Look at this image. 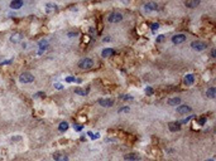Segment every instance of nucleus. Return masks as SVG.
Masks as SVG:
<instances>
[{"label": "nucleus", "mask_w": 216, "mask_h": 161, "mask_svg": "<svg viewBox=\"0 0 216 161\" xmlns=\"http://www.w3.org/2000/svg\"><path fill=\"white\" fill-rule=\"evenodd\" d=\"M207 161H214V160H212V159H211V160H207Z\"/></svg>", "instance_id": "nucleus-38"}, {"label": "nucleus", "mask_w": 216, "mask_h": 161, "mask_svg": "<svg viewBox=\"0 0 216 161\" xmlns=\"http://www.w3.org/2000/svg\"><path fill=\"white\" fill-rule=\"evenodd\" d=\"M206 96L209 98H215L216 97V88H214V87L209 88V90L206 91Z\"/></svg>", "instance_id": "nucleus-18"}, {"label": "nucleus", "mask_w": 216, "mask_h": 161, "mask_svg": "<svg viewBox=\"0 0 216 161\" xmlns=\"http://www.w3.org/2000/svg\"><path fill=\"white\" fill-rule=\"evenodd\" d=\"M186 40V35L185 34H177L172 37V42L174 44H180V43H183Z\"/></svg>", "instance_id": "nucleus-6"}, {"label": "nucleus", "mask_w": 216, "mask_h": 161, "mask_svg": "<svg viewBox=\"0 0 216 161\" xmlns=\"http://www.w3.org/2000/svg\"><path fill=\"white\" fill-rule=\"evenodd\" d=\"M114 53H115V50H114V49H111V48H106V49H104V50H102V53H101V56L104 57V58H108V57L113 56Z\"/></svg>", "instance_id": "nucleus-14"}, {"label": "nucleus", "mask_w": 216, "mask_h": 161, "mask_svg": "<svg viewBox=\"0 0 216 161\" xmlns=\"http://www.w3.org/2000/svg\"><path fill=\"white\" fill-rule=\"evenodd\" d=\"M215 56H216V52H215V49H214V50L211 52V57H215Z\"/></svg>", "instance_id": "nucleus-36"}, {"label": "nucleus", "mask_w": 216, "mask_h": 161, "mask_svg": "<svg viewBox=\"0 0 216 161\" xmlns=\"http://www.w3.org/2000/svg\"><path fill=\"white\" fill-rule=\"evenodd\" d=\"M53 159L56 161H67V156L65 154H61V152H56L53 155Z\"/></svg>", "instance_id": "nucleus-13"}, {"label": "nucleus", "mask_w": 216, "mask_h": 161, "mask_svg": "<svg viewBox=\"0 0 216 161\" xmlns=\"http://www.w3.org/2000/svg\"><path fill=\"white\" fill-rule=\"evenodd\" d=\"M200 4V0H190V1H186L185 5L187 8H196Z\"/></svg>", "instance_id": "nucleus-17"}, {"label": "nucleus", "mask_w": 216, "mask_h": 161, "mask_svg": "<svg viewBox=\"0 0 216 161\" xmlns=\"http://www.w3.org/2000/svg\"><path fill=\"white\" fill-rule=\"evenodd\" d=\"M124 159L128 161H138V160H140V156L138 154H126L124 156Z\"/></svg>", "instance_id": "nucleus-9"}, {"label": "nucleus", "mask_w": 216, "mask_h": 161, "mask_svg": "<svg viewBox=\"0 0 216 161\" xmlns=\"http://www.w3.org/2000/svg\"><path fill=\"white\" fill-rule=\"evenodd\" d=\"M164 39H166V37H164V35H159V37H157V42H158V43L163 42Z\"/></svg>", "instance_id": "nucleus-28"}, {"label": "nucleus", "mask_w": 216, "mask_h": 161, "mask_svg": "<svg viewBox=\"0 0 216 161\" xmlns=\"http://www.w3.org/2000/svg\"><path fill=\"white\" fill-rule=\"evenodd\" d=\"M47 47H48V42H47V40H41V42H39V52H38V53L42 54L44 50L47 49Z\"/></svg>", "instance_id": "nucleus-16"}, {"label": "nucleus", "mask_w": 216, "mask_h": 161, "mask_svg": "<svg viewBox=\"0 0 216 161\" xmlns=\"http://www.w3.org/2000/svg\"><path fill=\"white\" fill-rule=\"evenodd\" d=\"M66 81L70 82V83H71V82H77V83H81V82H82V79H80V78H75V77H67L66 78Z\"/></svg>", "instance_id": "nucleus-22"}, {"label": "nucleus", "mask_w": 216, "mask_h": 161, "mask_svg": "<svg viewBox=\"0 0 216 161\" xmlns=\"http://www.w3.org/2000/svg\"><path fill=\"white\" fill-rule=\"evenodd\" d=\"M108 20L110 23H119V21L123 20V14L118 13V11H114V13H111V14L109 15Z\"/></svg>", "instance_id": "nucleus-3"}, {"label": "nucleus", "mask_w": 216, "mask_h": 161, "mask_svg": "<svg viewBox=\"0 0 216 161\" xmlns=\"http://www.w3.org/2000/svg\"><path fill=\"white\" fill-rule=\"evenodd\" d=\"M205 121H206V117L203 116V117H201V118L198 120V123H200V125H203V123H205Z\"/></svg>", "instance_id": "nucleus-31"}, {"label": "nucleus", "mask_w": 216, "mask_h": 161, "mask_svg": "<svg viewBox=\"0 0 216 161\" xmlns=\"http://www.w3.org/2000/svg\"><path fill=\"white\" fill-rule=\"evenodd\" d=\"M183 82H185V84H187V86H191V84H193V82H195V76H193V74H187V76L185 77V79H183Z\"/></svg>", "instance_id": "nucleus-12"}, {"label": "nucleus", "mask_w": 216, "mask_h": 161, "mask_svg": "<svg viewBox=\"0 0 216 161\" xmlns=\"http://www.w3.org/2000/svg\"><path fill=\"white\" fill-rule=\"evenodd\" d=\"M177 111L180 113H182V115H185V113H190L191 111H192V108L190 107V106H186V105H183V106H180L178 108H177Z\"/></svg>", "instance_id": "nucleus-10"}, {"label": "nucleus", "mask_w": 216, "mask_h": 161, "mask_svg": "<svg viewBox=\"0 0 216 161\" xmlns=\"http://www.w3.org/2000/svg\"><path fill=\"white\" fill-rule=\"evenodd\" d=\"M129 107H121L120 110H119V112H129Z\"/></svg>", "instance_id": "nucleus-29"}, {"label": "nucleus", "mask_w": 216, "mask_h": 161, "mask_svg": "<svg viewBox=\"0 0 216 161\" xmlns=\"http://www.w3.org/2000/svg\"><path fill=\"white\" fill-rule=\"evenodd\" d=\"M143 8H144V10H145V11H154V10H157V9H158V5H157V3L149 1V3L144 4Z\"/></svg>", "instance_id": "nucleus-5"}, {"label": "nucleus", "mask_w": 216, "mask_h": 161, "mask_svg": "<svg viewBox=\"0 0 216 161\" xmlns=\"http://www.w3.org/2000/svg\"><path fill=\"white\" fill-rule=\"evenodd\" d=\"M77 35H79L77 32H75V33H68V37H77Z\"/></svg>", "instance_id": "nucleus-34"}, {"label": "nucleus", "mask_w": 216, "mask_h": 161, "mask_svg": "<svg viewBox=\"0 0 216 161\" xmlns=\"http://www.w3.org/2000/svg\"><path fill=\"white\" fill-rule=\"evenodd\" d=\"M23 7V1L22 0H14L10 3V8L12 9H19V8Z\"/></svg>", "instance_id": "nucleus-15"}, {"label": "nucleus", "mask_w": 216, "mask_h": 161, "mask_svg": "<svg viewBox=\"0 0 216 161\" xmlns=\"http://www.w3.org/2000/svg\"><path fill=\"white\" fill-rule=\"evenodd\" d=\"M168 127H169V131H172V132H177V131L181 130L180 122H171V123L168 125Z\"/></svg>", "instance_id": "nucleus-8"}, {"label": "nucleus", "mask_w": 216, "mask_h": 161, "mask_svg": "<svg viewBox=\"0 0 216 161\" xmlns=\"http://www.w3.org/2000/svg\"><path fill=\"white\" fill-rule=\"evenodd\" d=\"M34 97H44V93H43V92H39V93H36V94H34Z\"/></svg>", "instance_id": "nucleus-33"}, {"label": "nucleus", "mask_w": 216, "mask_h": 161, "mask_svg": "<svg viewBox=\"0 0 216 161\" xmlns=\"http://www.w3.org/2000/svg\"><path fill=\"white\" fill-rule=\"evenodd\" d=\"M145 93H147L148 96L153 94V88H152V87H147V88H145Z\"/></svg>", "instance_id": "nucleus-25"}, {"label": "nucleus", "mask_w": 216, "mask_h": 161, "mask_svg": "<svg viewBox=\"0 0 216 161\" xmlns=\"http://www.w3.org/2000/svg\"><path fill=\"white\" fill-rule=\"evenodd\" d=\"M99 105H101L102 107H111L114 105V101H111L109 98H100L99 99Z\"/></svg>", "instance_id": "nucleus-7"}, {"label": "nucleus", "mask_w": 216, "mask_h": 161, "mask_svg": "<svg viewBox=\"0 0 216 161\" xmlns=\"http://www.w3.org/2000/svg\"><path fill=\"white\" fill-rule=\"evenodd\" d=\"M75 93H77V94H80V96H86L87 93H88V91H85V90H80V88H76V90H75Z\"/></svg>", "instance_id": "nucleus-23"}, {"label": "nucleus", "mask_w": 216, "mask_h": 161, "mask_svg": "<svg viewBox=\"0 0 216 161\" xmlns=\"http://www.w3.org/2000/svg\"><path fill=\"white\" fill-rule=\"evenodd\" d=\"M68 126H70V125H68L66 121H63V122H61V123H59L58 130H59L61 132H65V131H67V130H68Z\"/></svg>", "instance_id": "nucleus-19"}, {"label": "nucleus", "mask_w": 216, "mask_h": 161, "mask_svg": "<svg viewBox=\"0 0 216 161\" xmlns=\"http://www.w3.org/2000/svg\"><path fill=\"white\" fill-rule=\"evenodd\" d=\"M206 47H207V44L205 42H200V40H196V42L191 43V48H193L195 50H198V52L206 49Z\"/></svg>", "instance_id": "nucleus-4"}, {"label": "nucleus", "mask_w": 216, "mask_h": 161, "mask_svg": "<svg viewBox=\"0 0 216 161\" xmlns=\"http://www.w3.org/2000/svg\"><path fill=\"white\" fill-rule=\"evenodd\" d=\"M73 128H75L76 131H81V130H82V126H80V125H75Z\"/></svg>", "instance_id": "nucleus-32"}, {"label": "nucleus", "mask_w": 216, "mask_h": 161, "mask_svg": "<svg viewBox=\"0 0 216 161\" xmlns=\"http://www.w3.org/2000/svg\"><path fill=\"white\" fill-rule=\"evenodd\" d=\"M104 42H110V38L106 37V38H104Z\"/></svg>", "instance_id": "nucleus-37"}, {"label": "nucleus", "mask_w": 216, "mask_h": 161, "mask_svg": "<svg viewBox=\"0 0 216 161\" xmlns=\"http://www.w3.org/2000/svg\"><path fill=\"white\" fill-rule=\"evenodd\" d=\"M46 9H47V13H51V11H56L57 10V5L56 4H47L46 5Z\"/></svg>", "instance_id": "nucleus-21"}, {"label": "nucleus", "mask_w": 216, "mask_h": 161, "mask_svg": "<svg viewBox=\"0 0 216 161\" xmlns=\"http://www.w3.org/2000/svg\"><path fill=\"white\" fill-rule=\"evenodd\" d=\"M181 103V98L176 97V98H171L169 101H168V105L169 106H177Z\"/></svg>", "instance_id": "nucleus-20"}, {"label": "nucleus", "mask_w": 216, "mask_h": 161, "mask_svg": "<svg viewBox=\"0 0 216 161\" xmlns=\"http://www.w3.org/2000/svg\"><path fill=\"white\" fill-rule=\"evenodd\" d=\"M79 67L81 69H90L94 67V61L90 59V58H85V59H81L79 62Z\"/></svg>", "instance_id": "nucleus-1"}, {"label": "nucleus", "mask_w": 216, "mask_h": 161, "mask_svg": "<svg viewBox=\"0 0 216 161\" xmlns=\"http://www.w3.org/2000/svg\"><path fill=\"white\" fill-rule=\"evenodd\" d=\"M158 28H159V24H158V23H153V24L151 25L152 32H154V33H156V30H157Z\"/></svg>", "instance_id": "nucleus-24"}, {"label": "nucleus", "mask_w": 216, "mask_h": 161, "mask_svg": "<svg viewBox=\"0 0 216 161\" xmlns=\"http://www.w3.org/2000/svg\"><path fill=\"white\" fill-rule=\"evenodd\" d=\"M120 98H123V99H131V96H128V94H123V96H120Z\"/></svg>", "instance_id": "nucleus-30"}, {"label": "nucleus", "mask_w": 216, "mask_h": 161, "mask_svg": "<svg viewBox=\"0 0 216 161\" xmlns=\"http://www.w3.org/2000/svg\"><path fill=\"white\" fill-rule=\"evenodd\" d=\"M22 39H23V34H22V33H14V34L10 37V42H13V43L20 42Z\"/></svg>", "instance_id": "nucleus-11"}, {"label": "nucleus", "mask_w": 216, "mask_h": 161, "mask_svg": "<svg viewBox=\"0 0 216 161\" xmlns=\"http://www.w3.org/2000/svg\"><path fill=\"white\" fill-rule=\"evenodd\" d=\"M191 118H193V116H190V117H187V118H185V120H181V122H180V125H182V123H187L188 121Z\"/></svg>", "instance_id": "nucleus-27"}, {"label": "nucleus", "mask_w": 216, "mask_h": 161, "mask_svg": "<svg viewBox=\"0 0 216 161\" xmlns=\"http://www.w3.org/2000/svg\"><path fill=\"white\" fill-rule=\"evenodd\" d=\"M19 81H20L22 83H32V82L34 81V77H33V74H30V73H22V74L19 76Z\"/></svg>", "instance_id": "nucleus-2"}, {"label": "nucleus", "mask_w": 216, "mask_h": 161, "mask_svg": "<svg viewBox=\"0 0 216 161\" xmlns=\"http://www.w3.org/2000/svg\"><path fill=\"white\" fill-rule=\"evenodd\" d=\"M54 87H56V88H58V90H61V88H62V86H61L59 83H56V84H54Z\"/></svg>", "instance_id": "nucleus-35"}, {"label": "nucleus", "mask_w": 216, "mask_h": 161, "mask_svg": "<svg viewBox=\"0 0 216 161\" xmlns=\"http://www.w3.org/2000/svg\"><path fill=\"white\" fill-rule=\"evenodd\" d=\"M88 136H90L91 139H99V137H100L99 133H92V132H88Z\"/></svg>", "instance_id": "nucleus-26"}]
</instances>
